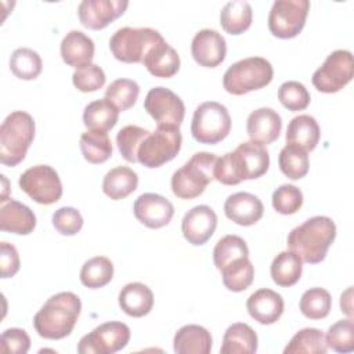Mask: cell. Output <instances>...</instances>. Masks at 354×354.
I'll return each mask as SVG.
<instances>
[{
	"instance_id": "obj_1",
	"label": "cell",
	"mask_w": 354,
	"mask_h": 354,
	"mask_svg": "<svg viewBox=\"0 0 354 354\" xmlns=\"http://www.w3.org/2000/svg\"><path fill=\"white\" fill-rule=\"evenodd\" d=\"M270 155L266 145L254 141L239 144L235 151L217 159L214 176L224 185H236L245 180H256L267 173Z\"/></svg>"
},
{
	"instance_id": "obj_2",
	"label": "cell",
	"mask_w": 354,
	"mask_h": 354,
	"mask_svg": "<svg viewBox=\"0 0 354 354\" xmlns=\"http://www.w3.org/2000/svg\"><path fill=\"white\" fill-rule=\"evenodd\" d=\"M82 311V301L73 292L53 295L33 317V326L40 337L59 340L69 336Z\"/></svg>"
},
{
	"instance_id": "obj_3",
	"label": "cell",
	"mask_w": 354,
	"mask_h": 354,
	"mask_svg": "<svg viewBox=\"0 0 354 354\" xmlns=\"http://www.w3.org/2000/svg\"><path fill=\"white\" fill-rule=\"evenodd\" d=\"M335 238V221L326 216H314L289 232L286 245L303 261L318 264L326 257Z\"/></svg>"
},
{
	"instance_id": "obj_4",
	"label": "cell",
	"mask_w": 354,
	"mask_h": 354,
	"mask_svg": "<svg viewBox=\"0 0 354 354\" xmlns=\"http://www.w3.org/2000/svg\"><path fill=\"white\" fill-rule=\"evenodd\" d=\"M35 120L24 111L11 112L0 126V162L14 167L19 165L33 142Z\"/></svg>"
},
{
	"instance_id": "obj_5",
	"label": "cell",
	"mask_w": 354,
	"mask_h": 354,
	"mask_svg": "<svg viewBox=\"0 0 354 354\" xmlns=\"http://www.w3.org/2000/svg\"><path fill=\"white\" fill-rule=\"evenodd\" d=\"M217 156L210 152H196L171 176V191L180 199H194L202 195L214 180Z\"/></svg>"
},
{
	"instance_id": "obj_6",
	"label": "cell",
	"mask_w": 354,
	"mask_h": 354,
	"mask_svg": "<svg viewBox=\"0 0 354 354\" xmlns=\"http://www.w3.org/2000/svg\"><path fill=\"white\" fill-rule=\"evenodd\" d=\"M274 69L263 57H249L232 64L223 76V87L232 95H243L268 86Z\"/></svg>"
},
{
	"instance_id": "obj_7",
	"label": "cell",
	"mask_w": 354,
	"mask_h": 354,
	"mask_svg": "<svg viewBox=\"0 0 354 354\" xmlns=\"http://www.w3.org/2000/svg\"><path fill=\"white\" fill-rule=\"evenodd\" d=\"M163 36L152 28H130L118 29L109 39V50L112 55L126 64H140L147 53L160 43Z\"/></svg>"
},
{
	"instance_id": "obj_8",
	"label": "cell",
	"mask_w": 354,
	"mask_h": 354,
	"mask_svg": "<svg viewBox=\"0 0 354 354\" xmlns=\"http://www.w3.org/2000/svg\"><path fill=\"white\" fill-rule=\"evenodd\" d=\"M180 127L158 126L142 140L137 152V162L148 169H156L170 162L181 149Z\"/></svg>"
},
{
	"instance_id": "obj_9",
	"label": "cell",
	"mask_w": 354,
	"mask_h": 354,
	"mask_svg": "<svg viewBox=\"0 0 354 354\" xmlns=\"http://www.w3.org/2000/svg\"><path fill=\"white\" fill-rule=\"evenodd\" d=\"M231 131V116L228 109L216 101H206L196 106L191 134L201 144L214 145L223 141Z\"/></svg>"
},
{
	"instance_id": "obj_10",
	"label": "cell",
	"mask_w": 354,
	"mask_h": 354,
	"mask_svg": "<svg viewBox=\"0 0 354 354\" xmlns=\"http://www.w3.org/2000/svg\"><path fill=\"white\" fill-rule=\"evenodd\" d=\"M19 188L36 203L53 205L62 196L58 173L48 165H36L19 176Z\"/></svg>"
},
{
	"instance_id": "obj_11",
	"label": "cell",
	"mask_w": 354,
	"mask_h": 354,
	"mask_svg": "<svg viewBox=\"0 0 354 354\" xmlns=\"http://www.w3.org/2000/svg\"><path fill=\"white\" fill-rule=\"evenodd\" d=\"M353 76V54L348 50H335L314 72L313 84L321 93L332 94L346 87L351 82Z\"/></svg>"
},
{
	"instance_id": "obj_12",
	"label": "cell",
	"mask_w": 354,
	"mask_h": 354,
	"mask_svg": "<svg viewBox=\"0 0 354 354\" xmlns=\"http://www.w3.org/2000/svg\"><path fill=\"white\" fill-rule=\"evenodd\" d=\"M308 0H277L268 14V29L278 39H293L304 28Z\"/></svg>"
},
{
	"instance_id": "obj_13",
	"label": "cell",
	"mask_w": 354,
	"mask_h": 354,
	"mask_svg": "<svg viewBox=\"0 0 354 354\" xmlns=\"http://www.w3.org/2000/svg\"><path fill=\"white\" fill-rule=\"evenodd\" d=\"M130 335V328L123 322H104L79 340L77 353L113 354L127 346Z\"/></svg>"
},
{
	"instance_id": "obj_14",
	"label": "cell",
	"mask_w": 354,
	"mask_h": 354,
	"mask_svg": "<svg viewBox=\"0 0 354 354\" xmlns=\"http://www.w3.org/2000/svg\"><path fill=\"white\" fill-rule=\"evenodd\" d=\"M144 108L158 126L180 127L185 116L183 100L170 88L162 86L148 91L144 100Z\"/></svg>"
},
{
	"instance_id": "obj_15",
	"label": "cell",
	"mask_w": 354,
	"mask_h": 354,
	"mask_svg": "<svg viewBox=\"0 0 354 354\" xmlns=\"http://www.w3.org/2000/svg\"><path fill=\"white\" fill-rule=\"evenodd\" d=\"M127 7L129 1L122 0H83L77 7V15L84 28L101 30L123 15Z\"/></svg>"
},
{
	"instance_id": "obj_16",
	"label": "cell",
	"mask_w": 354,
	"mask_h": 354,
	"mask_svg": "<svg viewBox=\"0 0 354 354\" xmlns=\"http://www.w3.org/2000/svg\"><path fill=\"white\" fill-rule=\"evenodd\" d=\"M133 212L141 224L156 230L167 225L171 221L174 216V206L169 199L159 194L145 192L136 199Z\"/></svg>"
},
{
	"instance_id": "obj_17",
	"label": "cell",
	"mask_w": 354,
	"mask_h": 354,
	"mask_svg": "<svg viewBox=\"0 0 354 354\" xmlns=\"http://www.w3.org/2000/svg\"><path fill=\"white\" fill-rule=\"evenodd\" d=\"M217 227V214L207 205H198L188 210L181 221V231L188 243L201 246L214 234Z\"/></svg>"
},
{
	"instance_id": "obj_18",
	"label": "cell",
	"mask_w": 354,
	"mask_h": 354,
	"mask_svg": "<svg viewBox=\"0 0 354 354\" xmlns=\"http://www.w3.org/2000/svg\"><path fill=\"white\" fill-rule=\"evenodd\" d=\"M191 54L195 62L201 66L216 68L225 59V39L217 30L202 29L192 39Z\"/></svg>"
},
{
	"instance_id": "obj_19",
	"label": "cell",
	"mask_w": 354,
	"mask_h": 354,
	"mask_svg": "<svg viewBox=\"0 0 354 354\" xmlns=\"http://www.w3.org/2000/svg\"><path fill=\"white\" fill-rule=\"evenodd\" d=\"M224 213L232 223L242 227H250L263 217L264 206L253 194L235 192L225 199Z\"/></svg>"
},
{
	"instance_id": "obj_20",
	"label": "cell",
	"mask_w": 354,
	"mask_h": 354,
	"mask_svg": "<svg viewBox=\"0 0 354 354\" xmlns=\"http://www.w3.org/2000/svg\"><path fill=\"white\" fill-rule=\"evenodd\" d=\"M282 130V119L279 113L271 108L254 109L246 120V131L250 141L261 145L274 142Z\"/></svg>"
},
{
	"instance_id": "obj_21",
	"label": "cell",
	"mask_w": 354,
	"mask_h": 354,
	"mask_svg": "<svg viewBox=\"0 0 354 354\" xmlns=\"http://www.w3.org/2000/svg\"><path fill=\"white\" fill-rule=\"evenodd\" d=\"M283 299L272 289H259L246 301L249 315L261 325L275 324L283 313Z\"/></svg>"
},
{
	"instance_id": "obj_22",
	"label": "cell",
	"mask_w": 354,
	"mask_h": 354,
	"mask_svg": "<svg viewBox=\"0 0 354 354\" xmlns=\"http://www.w3.org/2000/svg\"><path fill=\"white\" fill-rule=\"evenodd\" d=\"M36 227V216L33 210L14 199H8L0 206V228L4 232L17 235H28Z\"/></svg>"
},
{
	"instance_id": "obj_23",
	"label": "cell",
	"mask_w": 354,
	"mask_h": 354,
	"mask_svg": "<svg viewBox=\"0 0 354 354\" xmlns=\"http://www.w3.org/2000/svg\"><path fill=\"white\" fill-rule=\"evenodd\" d=\"M61 57L62 61L76 69L90 65L94 58V41L86 33L80 30L68 32L61 41Z\"/></svg>"
},
{
	"instance_id": "obj_24",
	"label": "cell",
	"mask_w": 354,
	"mask_h": 354,
	"mask_svg": "<svg viewBox=\"0 0 354 354\" xmlns=\"http://www.w3.org/2000/svg\"><path fill=\"white\" fill-rule=\"evenodd\" d=\"M142 64L152 76L169 79L180 69V55L166 40H162L147 53Z\"/></svg>"
},
{
	"instance_id": "obj_25",
	"label": "cell",
	"mask_w": 354,
	"mask_h": 354,
	"mask_svg": "<svg viewBox=\"0 0 354 354\" xmlns=\"http://www.w3.org/2000/svg\"><path fill=\"white\" fill-rule=\"evenodd\" d=\"M119 306L124 314L141 318L151 313L153 307L152 290L141 282H130L119 292Z\"/></svg>"
},
{
	"instance_id": "obj_26",
	"label": "cell",
	"mask_w": 354,
	"mask_h": 354,
	"mask_svg": "<svg viewBox=\"0 0 354 354\" xmlns=\"http://www.w3.org/2000/svg\"><path fill=\"white\" fill-rule=\"evenodd\" d=\"M212 343V335L206 328L184 325L174 335L173 350L177 354H209Z\"/></svg>"
},
{
	"instance_id": "obj_27",
	"label": "cell",
	"mask_w": 354,
	"mask_h": 354,
	"mask_svg": "<svg viewBox=\"0 0 354 354\" xmlns=\"http://www.w3.org/2000/svg\"><path fill=\"white\" fill-rule=\"evenodd\" d=\"M321 138L318 122L310 115L295 116L286 129V144L296 145L306 152L315 149Z\"/></svg>"
},
{
	"instance_id": "obj_28",
	"label": "cell",
	"mask_w": 354,
	"mask_h": 354,
	"mask_svg": "<svg viewBox=\"0 0 354 354\" xmlns=\"http://www.w3.org/2000/svg\"><path fill=\"white\" fill-rule=\"evenodd\" d=\"M257 351V335L245 322L230 325L223 336L221 354H253Z\"/></svg>"
},
{
	"instance_id": "obj_29",
	"label": "cell",
	"mask_w": 354,
	"mask_h": 354,
	"mask_svg": "<svg viewBox=\"0 0 354 354\" xmlns=\"http://www.w3.org/2000/svg\"><path fill=\"white\" fill-rule=\"evenodd\" d=\"M138 185L137 173L127 166L111 169L102 180V191L112 201H120L133 194Z\"/></svg>"
},
{
	"instance_id": "obj_30",
	"label": "cell",
	"mask_w": 354,
	"mask_h": 354,
	"mask_svg": "<svg viewBox=\"0 0 354 354\" xmlns=\"http://www.w3.org/2000/svg\"><path fill=\"white\" fill-rule=\"evenodd\" d=\"M119 119V109L106 98L95 100L84 106L83 123L87 130L109 131L115 127Z\"/></svg>"
},
{
	"instance_id": "obj_31",
	"label": "cell",
	"mask_w": 354,
	"mask_h": 354,
	"mask_svg": "<svg viewBox=\"0 0 354 354\" xmlns=\"http://www.w3.org/2000/svg\"><path fill=\"white\" fill-rule=\"evenodd\" d=\"M303 271V260L292 250L277 254L271 263L270 272L274 283L282 288L293 286L299 282Z\"/></svg>"
},
{
	"instance_id": "obj_32",
	"label": "cell",
	"mask_w": 354,
	"mask_h": 354,
	"mask_svg": "<svg viewBox=\"0 0 354 354\" xmlns=\"http://www.w3.org/2000/svg\"><path fill=\"white\" fill-rule=\"evenodd\" d=\"M252 6L243 0L228 1L220 11V25L230 35H241L252 25Z\"/></svg>"
},
{
	"instance_id": "obj_33",
	"label": "cell",
	"mask_w": 354,
	"mask_h": 354,
	"mask_svg": "<svg viewBox=\"0 0 354 354\" xmlns=\"http://www.w3.org/2000/svg\"><path fill=\"white\" fill-rule=\"evenodd\" d=\"M80 151L88 163L100 165L112 156L113 148L106 133L87 130L80 136Z\"/></svg>"
},
{
	"instance_id": "obj_34",
	"label": "cell",
	"mask_w": 354,
	"mask_h": 354,
	"mask_svg": "<svg viewBox=\"0 0 354 354\" xmlns=\"http://www.w3.org/2000/svg\"><path fill=\"white\" fill-rule=\"evenodd\" d=\"M113 278V264L105 256L88 259L80 270V282L88 289H100Z\"/></svg>"
},
{
	"instance_id": "obj_35",
	"label": "cell",
	"mask_w": 354,
	"mask_h": 354,
	"mask_svg": "<svg viewBox=\"0 0 354 354\" xmlns=\"http://www.w3.org/2000/svg\"><path fill=\"white\" fill-rule=\"evenodd\" d=\"M243 257H249V248L243 238L238 235L223 236L213 249V261L218 271Z\"/></svg>"
},
{
	"instance_id": "obj_36",
	"label": "cell",
	"mask_w": 354,
	"mask_h": 354,
	"mask_svg": "<svg viewBox=\"0 0 354 354\" xmlns=\"http://www.w3.org/2000/svg\"><path fill=\"white\" fill-rule=\"evenodd\" d=\"M10 69L21 80H35L41 73L43 61L35 50L21 47L11 54Z\"/></svg>"
},
{
	"instance_id": "obj_37",
	"label": "cell",
	"mask_w": 354,
	"mask_h": 354,
	"mask_svg": "<svg viewBox=\"0 0 354 354\" xmlns=\"http://www.w3.org/2000/svg\"><path fill=\"white\" fill-rule=\"evenodd\" d=\"M328 346L325 342V335L317 328H304L299 330L283 348L285 354L310 353V354H325Z\"/></svg>"
},
{
	"instance_id": "obj_38",
	"label": "cell",
	"mask_w": 354,
	"mask_h": 354,
	"mask_svg": "<svg viewBox=\"0 0 354 354\" xmlns=\"http://www.w3.org/2000/svg\"><path fill=\"white\" fill-rule=\"evenodd\" d=\"M308 152L304 149L286 144L278 156V165L281 171L290 180H300L303 178L310 169Z\"/></svg>"
},
{
	"instance_id": "obj_39",
	"label": "cell",
	"mask_w": 354,
	"mask_h": 354,
	"mask_svg": "<svg viewBox=\"0 0 354 354\" xmlns=\"http://www.w3.org/2000/svg\"><path fill=\"white\" fill-rule=\"evenodd\" d=\"M220 271L224 286L231 292H243L252 285L254 278V267L249 257L239 259Z\"/></svg>"
},
{
	"instance_id": "obj_40",
	"label": "cell",
	"mask_w": 354,
	"mask_h": 354,
	"mask_svg": "<svg viewBox=\"0 0 354 354\" xmlns=\"http://www.w3.org/2000/svg\"><path fill=\"white\" fill-rule=\"evenodd\" d=\"M299 307L306 318L322 319L330 313L332 296L324 288H310L301 295Z\"/></svg>"
},
{
	"instance_id": "obj_41",
	"label": "cell",
	"mask_w": 354,
	"mask_h": 354,
	"mask_svg": "<svg viewBox=\"0 0 354 354\" xmlns=\"http://www.w3.org/2000/svg\"><path fill=\"white\" fill-rule=\"evenodd\" d=\"M140 95V86L131 79H116L105 90V98L111 101L119 112L133 108Z\"/></svg>"
},
{
	"instance_id": "obj_42",
	"label": "cell",
	"mask_w": 354,
	"mask_h": 354,
	"mask_svg": "<svg viewBox=\"0 0 354 354\" xmlns=\"http://www.w3.org/2000/svg\"><path fill=\"white\" fill-rule=\"evenodd\" d=\"M149 134V130L136 124L122 127L116 134V145L124 160L130 163L137 162V152L142 140Z\"/></svg>"
},
{
	"instance_id": "obj_43",
	"label": "cell",
	"mask_w": 354,
	"mask_h": 354,
	"mask_svg": "<svg viewBox=\"0 0 354 354\" xmlns=\"http://www.w3.org/2000/svg\"><path fill=\"white\" fill-rule=\"evenodd\" d=\"M328 348L336 353H351L354 350V322L353 318L335 322L325 336Z\"/></svg>"
},
{
	"instance_id": "obj_44",
	"label": "cell",
	"mask_w": 354,
	"mask_h": 354,
	"mask_svg": "<svg viewBox=\"0 0 354 354\" xmlns=\"http://www.w3.org/2000/svg\"><path fill=\"white\" fill-rule=\"evenodd\" d=\"M279 102L292 112L303 111L310 105L311 97L306 86L296 80H288L278 88Z\"/></svg>"
},
{
	"instance_id": "obj_45",
	"label": "cell",
	"mask_w": 354,
	"mask_h": 354,
	"mask_svg": "<svg viewBox=\"0 0 354 354\" xmlns=\"http://www.w3.org/2000/svg\"><path fill=\"white\" fill-rule=\"evenodd\" d=\"M271 201L277 213L290 216L303 206V192L293 184H282L272 192Z\"/></svg>"
},
{
	"instance_id": "obj_46",
	"label": "cell",
	"mask_w": 354,
	"mask_h": 354,
	"mask_svg": "<svg viewBox=\"0 0 354 354\" xmlns=\"http://www.w3.org/2000/svg\"><path fill=\"white\" fill-rule=\"evenodd\" d=\"M105 73L101 66L95 64L79 68L72 75L73 86L82 93H93L105 84Z\"/></svg>"
},
{
	"instance_id": "obj_47",
	"label": "cell",
	"mask_w": 354,
	"mask_h": 354,
	"mask_svg": "<svg viewBox=\"0 0 354 354\" xmlns=\"http://www.w3.org/2000/svg\"><path fill=\"white\" fill-rule=\"evenodd\" d=\"M53 225L61 235L72 236L82 230L83 217L77 209L71 206H64L54 212Z\"/></svg>"
},
{
	"instance_id": "obj_48",
	"label": "cell",
	"mask_w": 354,
	"mask_h": 354,
	"mask_svg": "<svg viewBox=\"0 0 354 354\" xmlns=\"http://www.w3.org/2000/svg\"><path fill=\"white\" fill-rule=\"evenodd\" d=\"M30 348V337L19 328L6 329L0 336V351L11 354H26Z\"/></svg>"
},
{
	"instance_id": "obj_49",
	"label": "cell",
	"mask_w": 354,
	"mask_h": 354,
	"mask_svg": "<svg viewBox=\"0 0 354 354\" xmlns=\"http://www.w3.org/2000/svg\"><path fill=\"white\" fill-rule=\"evenodd\" d=\"M0 266L1 278H11L19 270V254L14 245L8 242L0 243Z\"/></svg>"
},
{
	"instance_id": "obj_50",
	"label": "cell",
	"mask_w": 354,
	"mask_h": 354,
	"mask_svg": "<svg viewBox=\"0 0 354 354\" xmlns=\"http://www.w3.org/2000/svg\"><path fill=\"white\" fill-rule=\"evenodd\" d=\"M340 308L348 318H353V286L347 288L340 296Z\"/></svg>"
}]
</instances>
